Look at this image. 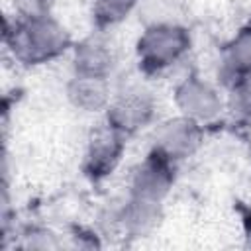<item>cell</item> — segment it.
I'll use <instances>...</instances> for the list:
<instances>
[{"mask_svg": "<svg viewBox=\"0 0 251 251\" xmlns=\"http://www.w3.org/2000/svg\"><path fill=\"white\" fill-rule=\"evenodd\" d=\"M55 0H14V8L22 20H41L51 16Z\"/></svg>", "mask_w": 251, "mask_h": 251, "instance_id": "12", "label": "cell"}, {"mask_svg": "<svg viewBox=\"0 0 251 251\" xmlns=\"http://www.w3.org/2000/svg\"><path fill=\"white\" fill-rule=\"evenodd\" d=\"M75 69L76 75L106 78L112 71V53L98 39H84L75 47Z\"/></svg>", "mask_w": 251, "mask_h": 251, "instance_id": "9", "label": "cell"}, {"mask_svg": "<svg viewBox=\"0 0 251 251\" xmlns=\"http://www.w3.org/2000/svg\"><path fill=\"white\" fill-rule=\"evenodd\" d=\"M153 116V102L143 92H127L108 110V124L124 135L141 129Z\"/></svg>", "mask_w": 251, "mask_h": 251, "instance_id": "7", "label": "cell"}, {"mask_svg": "<svg viewBox=\"0 0 251 251\" xmlns=\"http://www.w3.org/2000/svg\"><path fill=\"white\" fill-rule=\"evenodd\" d=\"M176 106L180 108L182 116L192 120H210L214 118L220 108L218 92L198 76H186L184 82L176 86Z\"/></svg>", "mask_w": 251, "mask_h": 251, "instance_id": "6", "label": "cell"}, {"mask_svg": "<svg viewBox=\"0 0 251 251\" xmlns=\"http://www.w3.org/2000/svg\"><path fill=\"white\" fill-rule=\"evenodd\" d=\"M122 153H124V133L110 124L98 127L88 143L86 163H84L86 175H90L92 178H102L110 175L116 169Z\"/></svg>", "mask_w": 251, "mask_h": 251, "instance_id": "4", "label": "cell"}, {"mask_svg": "<svg viewBox=\"0 0 251 251\" xmlns=\"http://www.w3.org/2000/svg\"><path fill=\"white\" fill-rule=\"evenodd\" d=\"M69 98L71 102L84 110V112H96L108 102V84L104 76H88V75H76L69 84Z\"/></svg>", "mask_w": 251, "mask_h": 251, "instance_id": "8", "label": "cell"}, {"mask_svg": "<svg viewBox=\"0 0 251 251\" xmlns=\"http://www.w3.org/2000/svg\"><path fill=\"white\" fill-rule=\"evenodd\" d=\"M188 49H190L188 31L171 22L151 24L137 41L139 65L149 73L175 65Z\"/></svg>", "mask_w": 251, "mask_h": 251, "instance_id": "2", "label": "cell"}, {"mask_svg": "<svg viewBox=\"0 0 251 251\" xmlns=\"http://www.w3.org/2000/svg\"><path fill=\"white\" fill-rule=\"evenodd\" d=\"M137 0H94L92 4V14L98 22V25H114L127 18L131 8L135 6Z\"/></svg>", "mask_w": 251, "mask_h": 251, "instance_id": "11", "label": "cell"}, {"mask_svg": "<svg viewBox=\"0 0 251 251\" xmlns=\"http://www.w3.org/2000/svg\"><path fill=\"white\" fill-rule=\"evenodd\" d=\"M202 137L200 126L192 118H176L165 122L157 133H155V145L153 149L161 155L169 157L171 161H180L194 153Z\"/></svg>", "mask_w": 251, "mask_h": 251, "instance_id": "3", "label": "cell"}, {"mask_svg": "<svg viewBox=\"0 0 251 251\" xmlns=\"http://www.w3.org/2000/svg\"><path fill=\"white\" fill-rule=\"evenodd\" d=\"M233 92L237 96V104L241 110L251 114V71H245L235 76Z\"/></svg>", "mask_w": 251, "mask_h": 251, "instance_id": "13", "label": "cell"}, {"mask_svg": "<svg viewBox=\"0 0 251 251\" xmlns=\"http://www.w3.org/2000/svg\"><path fill=\"white\" fill-rule=\"evenodd\" d=\"M227 65L237 75L251 71V25L241 29L227 47Z\"/></svg>", "mask_w": 251, "mask_h": 251, "instance_id": "10", "label": "cell"}, {"mask_svg": "<svg viewBox=\"0 0 251 251\" xmlns=\"http://www.w3.org/2000/svg\"><path fill=\"white\" fill-rule=\"evenodd\" d=\"M173 165L175 161L153 149L133 175V196L161 202L173 184Z\"/></svg>", "mask_w": 251, "mask_h": 251, "instance_id": "5", "label": "cell"}, {"mask_svg": "<svg viewBox=\"0 0 251 251\" xmlns=\"http://www.w3.org/2000/svg\"><path fill=\"white\" fill-rule=\"evenodd\" d=\"M14 57L25 65H41L59 57L69 47V33L51 16L41 20H22L8 35Z\"/></svg>", "mask_w": 251, "mask_h": 251, "instance_id": "1", "label": "cell"}]
</instances>
